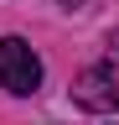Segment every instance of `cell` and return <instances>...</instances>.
Returning a JSON list of instances; mask_svg holds the SVG:
<instances>
[{"label":"cell","mask_w":119,"mask_h":125,"mask_svg":"<svg viewBox=\"0 0 119 125\" xmlns=\"http://www.w3.org/2000/svg\"><path fill=\"white\" fill-rule=\"evenodd\" d=\"M0 83L10 94H36L41 89V57L21 37H0Z\"/></svg>","instance_id":"2"},{"label":"cell","mask_w":119,"mask_h":125,"mask_svg":"<svg viewBox=\"0 0 119 125\" xmlns=\"http://www.w3.org/2000/svg\"><path fill=\"white\" fill-rule=\"evenodd\" d=\"M72 99H78L83 109H93V115L119 109V47H109L93 68H83L78 78H72Z\"/></svg>","instance_id":"1"}]
</instances>
